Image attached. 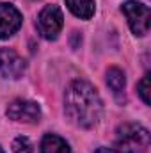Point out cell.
Listing matches in <instances>:
<instances>
[{"instance_id": "52a82bcc", "label": "cell", "mask_w": 151, "mask_h": 153, "mask_svg": "<svg viewBox=\"0 0 151 153\" xmlns=\"http://www.w3.org/2000/svg\"><path fill=\"white\" fill-rule=\"evenodd\" d=\"M21 13L11 4H0V39H7L16 34L21 27Z\"/></svg>"}, {"instance_id": "277c9868", "label": "cell", "mask_w": 151, "mask_h": 153, "mask_svg": "<svg viewBox=\"0 0 151 153\" xmlns=\"http://www.w3.org/2000/svg\"><path fill=\"white\" fill-rule=\"evenodd\" d=\"M64 25L62 11L57 5H46L38 16V30L44 39H57Z\"/></svg>"}, {"instance_id": "7a4b0ae2", "label": "cell", "mask_w": 151, "mask_h": 153, "mask_svg": "<svg viewBox=\"0 0 151 153\" xmlns=\"http://www.w3.org/2000/svg\"><path fill=\"white\" fill-rule=\"evenodd\" d=\"M150 132L137 123H124L115 132L114 150L117 153H148Z\"/></svg>"}, {"instance_id": "7c38bea8", "label": "cell", "mask_w": 151, "mask_h": 153, "mask_svg": "<svg viewBox=\"0 0 151 153\" xmlns=\"http://www.w3.org/2000/svg\"><path fill=\"white\" fill-rule=\"evenodd\" d=\"M137 91H139V96L142 98V102L146 105H150V75L148 73L142 76V80L137 84Z\"/></svg>"}, {"instance_id": "4fadbf2b", "label": "cell", "mask_w": 151, "mask_h": 153, "mask_svg": "<svg viewBox=\"0 0 151 153\" xmlns=\"http://www.w3.org/2000/svg\"><path fill=\"white\" fill-rule=\"evenodd\" d=\"M96 153H117V152H115L114 148H98Z\"/></svg>"}, {"instance_id": "3957f363", "label": "cell", "mask_w": 151, "mask_h": 153, "mask_svg": "<svg viewBox=\"0 0 151 153\" xmlns=\"http://www.w3.org/2000/svg\"><path fill=\"white\" fill-rule=\"evenodd\" d=\"M121 11L124 13L128 25L135 36H146L150 32V7L148 5L135 2V0H128L123 4Z\"/></svg>"}, {"instance_id": "ba28073f", "label": "cell", "mask_w": 151, "mask_h": 153, "mask_svg": "<svg viewBox=\"0 0 151 153\" xmlns=\"http://www.w3.org/2000/svg\"><path fill=\"white\" fill-rule=\"evenodd\" d=\"M107 84L112 91V94L117 98V102H123L124 100V87H126V80H124V73L119 70V68H109L107 71Z\"/></svg>"}, {"instance_id": "5b68a950", "label": "cell", "mask_w": 151, "mask_h": 153, "mask_svg": "<svg viewBox=\"0 0 151 153\" xmlns=\"http://www.w3.org/2000/svg\"><path fill=\"white\" fill-rule=\"evenodd\" d=\"M27 70L25 59L14 52L13 48H2L0 50V73L7 78H21Z\"/></svg>"}, {"instance_id": "9c48e42d", "label": "cell", "mask_w": 151, "mask_h": 153, "mask_svg": "<svg viewBox=\"0 0 151 153\" xmlns=\"http://www.w3.org/2000/svg\"><path fill=\"white\" fill-rule=\"evenodd\" d=\"M41 153H71V150L62 137L55 134H46L41 141Z\"/></svg>"}, {"instance_id": "30bf717a", "label": "cell", "mask_w": 151, "mask_h": 153, "mask_svg": "<svg viewBox=\"0 0 151 153\" xmlns=\"http://www.w3.org/2000/svg\"><path fill=\"white\" fill-rule=\"evenodd\" d=\"M70 11L82 18V20H89L94 14V0H66Z\"/></svg>"}, {"instance_id": "8992f818", "label": "cell", "mask_w": 151, "mask_h": 153, "mask_svg": "<svg viewBox=\"0 0 151 153\" xmlns=\"http://www.w3.org/2000/svg\"><path fill=\"white\" fill-rule=\"evenodd\" d=\"M7 117L21 123H38L41 117V109L36 102L30 100H14L7 107Z\"/></svg>"}, {"instance_id": "8fae6325", "label": "cell", "mask_w": 151, "mask_h": 153, "mask_svg": "<svg viewBox=\"0 0 151 153\" xmlns=\"http://www.w3.org/2000/svg\"><path fill=\"white\" fill-rule=\"evenodd\" d=\"M34 152V146L30 143L29 137H16L13 141V153H32Z\"/></svg>"}, {"instance_id": "5bb4252c", "label": "cell", "mask_w": 151, "mask_h": 153, "mask_svg": "<svg viewBox=\"0 0 151 153\" xmlns=\"http://www.w3.org/2000/svg\"><path fill=\"white\" fill-rule=\"evenodd\" d=\"M0 153H4V152H2V148H0Z\"/></svg>"}, {"instance_id": "6da1fadb", "label": "cell", "mask_w": 151, "mask_h": 153, "mask_svg": "<svg viewBox=\"0 0 151 153\" xmlns=\"http://www.w3.org/2000/svg\"><path fill=\"white\" fill-rule=\"evenodd\" d=\"M64 111L71 123H75L80 128H91L94 126L101 117V100L96 93V89L85 82L75 80L68 85L64 94Z\"/></svg>"}]
</instances>
